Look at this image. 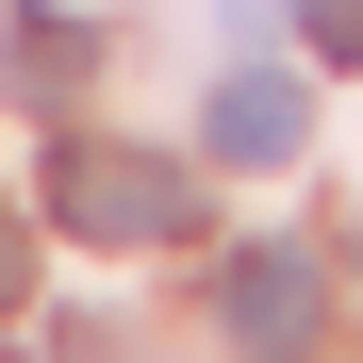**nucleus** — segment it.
Segmentation results:
<instances>
[{
	"label": "nucleus",
	"instance_id": "1",
	"mask_svg": "<svg viewBox=\"0 0 363 363\" xmlns=\"http://www.w3.org/2000/svg\"><path fill=\"white\" fill-rule=\"evenodd\" d=\"M50 231H83V248H182L199 231V165H165V149H50Z\"/></svg>",
	"mask_w": 363,
	"mask_h": 363
},
{
	"label": "nucleus",
	"instance_id": "6",
	"mask_svg": "<svg viewBox=\"0 0 363 363\" xmlns=\"http://www.w3.org/2000/svg\"><path fill=\"white\" fill-rule=\"evenodd\" d=\"M0 297H33V231H17V199H0Z\"/></svg>",
	"mask_w": 363,
	"mask_h": 363
},
{
	"label": "nucleus",
	"instance_id": "3",
	"mask_svg": "<svg viewBox=\"0 0 363 363\" xmlns=\"http://www.w3.org/2000/svg\"><path fill=\"white\" fill-rule=\"evenodd\" d=\"M215 314H231V347H314V314H330V264H314V248H248Z\"/></svg>",
	"mask_w": 363,
	"mask_h": 363
},
{
	"label": "nucleus",
	"instance_id": "2",
	"mask_svg": "<svg viewBox=\"0 0 363 363\" xmlns=\"http://www.w3.org/2000/svg\"><path fill=\"white\" fill-rule=\"evenodd\" d=\"M199 149L215 165H297V149H314V83H297V67H231L215 116H199Z\"/></svg>",
	"mask_w": 363,
	"mask_h": 363
},
{
	"label": "nucleus",
	"instance_id": "5",
	"mask_svg": "<svg viewBox=\"0 0 363 363\" xmlns=\"http://www.w3.org/2000/svg\"><path fill=\"white\" fill-rule=\"evenodd\" d=\"M297 17H314V50H330V67H363V0H297Z\"/></svg>",
	"mask_w": 363,
	"mask_h": 363
},
{
	"label": "nucleus",
	"instance_id": "4",
	"mask_svg": "<svg viewBox=\"0 0 363 363\" xmlns=\"http://www.w3.org/2000/svg\"><path fill=\"white\" fill-rule=\"evenodd\" d=\"M83 67H99V33H83V17H17V50H0V83H17V99H67Z\"/></svg>",
	"mask_w": 363,
	"mask_h": 363
}]
</instances>
